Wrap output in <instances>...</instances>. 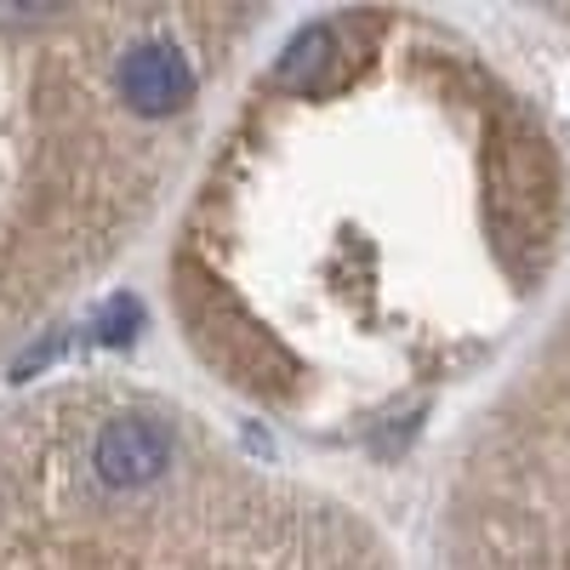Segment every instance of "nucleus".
<instances>
[{"label": "nucleus", "instance_id": "f257e3e1", "mask_svg": "<svg viewBox=\"0 0 570 570\" xmlns=\"http://www.w3.org/2000/svg\"><path fill=\"white\" fill-rule=\"evenodd\" d=\"M564 166L451 23L343 12L240 98L183 223L171 303L212 376L314 428L411 416L531 314Z\"/></svg>", "mask_w": 570, "mask_h": 570}, {"label": "nucleus", "instance_id": "f03ea898", "mask_svg": "<svg viewBox=\"0 0 570 570\" xmlns=\"http://www.w3.org/2000/svg\"><path fill=\"white\" fill-rule=\"evenodd\" d=\"M263 12H0V354L149 234Z\"/></svg>", "mask_w": 570, "mask_h": 570}, {"label": "nucleus", "instance_id": "7ed1b4c3", "mask_svg": "<svg viewBox=\"0 0 570 570\" xmlns=\"http://www.w3.org/2000/svg\"><path fill=\"white\" fill-rule=\"evenodd\" d=\"M0 570H394L354 508L115 376L0 405Z\"/></svg>", "mask_w": 570, "mask_h": 570}, {"label": "nucleus", "instance_id": "20e7f679", "mask_svg": "<svg viewBox=\"0 0 570 570\" xmlns=\"http://www.w3.org/2000/svg\"><path fill=\"white\" fill-rule=\"evenodd\" d=\"M434 542L440 570H570V308L462 434Z\"/></svg>", "mask_w": 570, "mask_h": 570}]
</instances>
